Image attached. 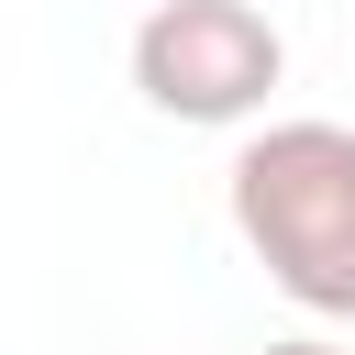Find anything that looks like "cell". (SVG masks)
<instances>
[{"instance_id": "6da1fadb", "label": "cell", "mask_w": 355, "mask_h": 355, "mask_svg": "<svg viewBox=\"0 0 355 355\" xmlns=\"http://www.w3.org/2000/svg\"><path fill=\"white\" fill-rule=\"evenodd\" d=\"M244 255L322 322H355V122H266L233 155Z\"/></svg>"}, {"instance_id": "7a4b0ae2", "label": "cell", "mask_w": 355, "mask_h": 355, "mask_svg": "<svg viewBox=\"0 0 355 355\" xmlns=\"http://www.w3.org/2000/svg\"><path fill=\"white\" fill-rule=\"evenodd\" d=\"M277 67H288V44H277V22L255 0H155L133 22V89L166 122H200V133L255 122Z\"/></svg>"}, {"instance_id": "3957f363", "label": "cell", "mask_w": 355, "mask_h": 355, "mask_svg": "<svg viewBox=\"0 0 355 355\" xmlns=\"http://www.w3.org/2000/svg\"><path fill=\"white\" fill-rule=\"evenodd\" d=\"M266 355H344V344H311V333H288V344H266Z\"/></svg>"}]
</instances>
